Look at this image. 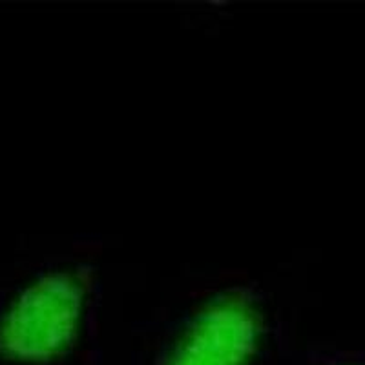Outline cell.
<instances>
[{
    "instance_id": "cell-2",
    "label": "cell",
    "mask_w": 365,
    "mask_h": 365,
    "mask_svg": "<svg viewBox=\"0 0 365 365\" xmlns=\"http://www.w3.org/2000/svg\"><path fill=\"white\" fill-rule=\"evenodd\" d=\"M259 336L257 314L237 296L212 302L194 319L166 365H247Z\"/></svg>"
},
{
    "instance_id": "cell-1",
    "label": "cell",
    "mask_w": 365,
    "mask_h": 365,
    "mask_svg": "<svg viewBox=\"0 0 365 365\" xmlns=\"http://www.w3.org/2000/svg\"><path fill=\"white\" fill-rule=\"evenodd\" d=\"M83 296L73 274H50L29 285L0 316V356L38 364L63 354L79 327Z\"/></svg>"
}]
</instances>
